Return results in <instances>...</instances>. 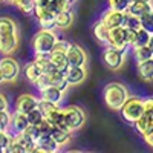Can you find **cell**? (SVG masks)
I'll return each mask as SVG.
<instances>
[{
	"instance_id": "cell-20",
	"label": "cell",
	"mask_w": 153,
	"mask_h": 153,
	"mask_svg": "<svg viewBox=\"0 0 153 153\" xmlns=\"http://www.w3.org/2000/svg\"><path fill=\"white\" fill-rule=\"evenodd\" d=\"M138 75L144 81H153V57L138 63Z\"/></svg>"
},
{
	"instance_id": "cell-37",
	"label": "cell",
	"mask_w": 153,
	"mask_h": 153,
	"mask_svg": "<svg viewBox=\"0 0 153 153\" xmlns=\"http://www.w3.org/2000/svg\"><path fill=\"white\" fill-rule=\"evenodd\" d=\"M51 9H52L55 14L57 12H61V11H66V9H71V3L68 0H51Z\"/></svg>"
},
{
	"instance_id": "cell-22",
	"label": "cell",
	"mask_w": 153,
	"mask_h": 153,
	"mask_svg": "<svg viewBox=\"0 0 153 153\" xmlns=\"http://www.w3.org/2000/svg\"><path fill=\"white\" fill-rule=\"evenodd\" d=\"M133 124H135L139 135H146L149 130L153 129V117H150V115H147V113H143Z\"/></svg>"
},
{
	"instance_id": "cell-19",
	"label": "cell",
	"mask_w": 153,
	"mask_h": 153,
	"mask_svg": "<svg viewBox=\"0 0 153 153\" xmlns=\"http://www.w3.org/2000/svg\"><path fill=\"white\" fill-rule=\"evenodd\" d=\"M153 11V3H147V2H138V0H133V2H130L129 8H127V12H130V14L136 16L141 19L144 14H147V12Z\"/></svg>"
},
{
	"instance_id": "cell-47",
	"label": "cell",
	"mask_w": 153,
	"mask_h": 153,
	"mask_svg": "<svg viewBox=\"0 0 153 153\" xmlns=\"http://www.w3.org/2000/svg\"><path fill=\"white\" fill-rule=\"evenodd\" d=\"M8 107H9L8 98L3 94H0V110H8Z\"/></svg>"
},
{
	"instance_id": "cell-10",
	"label": "cell",
	"mask_w": 153,
	"mask_h": 153,
	"mask_svg": "<svg viewBox=\"0 0 153 153\" xmlns=\"http://www.w3.org/2000/svg\"><path fill=\"white\" fill-rule=\"evenodd\" d=\"M60 150V146L54 141L51 135H40L35 139V150L38 153H55Z\"/></svg>"
},
{
	"instance_id": "cell-53",
	"label": "cell",
	"mask_w": 153,
	"mask_h": 153,
	"mask_svg": "<svg viewBox=\"0 0 153 153\" xmlns=\"http://www.w3.org/2000/svg\"><path fill=\"white\" fill-rule=\"evenodd\" d=\"M130 2H133V0H130Z\"/></svg>"
},
{
	"instance_id": "cell-26",
	"label": "cell",
	"mask_w": 153,
	"mask_h": 153,
	"mask_svg": "<svg viewBox=\"0 0 153 153\" xmlns=\"http://www.w3.org/2000/svg\"><path fill=\"white\" fill-rule=\"evenodd\" d=\"M123 28H129V29H135L138 31L139 28H141V20H139V17L130 14V12H124V17H123V23H121Z\"/></svg>"
},
{
	"instance_id": "cell-29",
	"label": "cell",
	"mask_w": 153,
	"mask_h": 153,
	"mask_svg": "<svg viewBox=\"0 0 153 153\" xmlns=\"http://www.w3.org/2000/svg\"><path fill=\"white\" fill-rule=\"evenodd\" d=\"M40 75H42V69L38 68L34 61H31L29 65H28L26 68H25V76H26V80H28V81H31L32 84L35 83V80H37Z\"/></svg>"
},
{
	"instance_id": "cell-55",
	"label": "cell",
	"mask_w": 153,
	"mask_h": 153,
	"mask_svg": "<svg viewBox=\"0 0 153 153\" xmlns=\"http://www.w3.org/2000/svg\"><path fill=\"white\" fill-rule=\"evenodd\" d=\"M35 2H37V0H35Z\"/></svg>"
},
{
	"instance_id": "cell-21",
	"label": "cell",
	"mask_w": 153,
	"mask_h": 153,
	"mask_svg": "<svg viewBox=\"0 0 153 153\" xmlns=\"http://www.w3.org/2000/svg\"><path fill=\"white\" fill-rule=\"evenodd\" d=\"M74 22V14L71 9L66 11H61L55 14V28L58 29H68Z\"/></svg>"
},
{
	"instance_id": "cell-5",
	"label": "cell",
	"mask_w": 153,
	"mask_h": 153,
	"mask_svg": "<svg viewBox=\"0 0 153 153\" xmlns=\"http://www.w3.org/2000/svg\"><path fill=\"white\" fill-rule=\"evenodd\" d=\"M63 117H65V126L66 129L74 132V130H78L83 127L84 124V112L81 107L78 106H68L63 109Z\"/></svg>"
},
{
	"instance_id": "cell-49",
	"label": "cell",
	"mask_w": 153,
	"mask_h": 153,
	"mask_svg": "<svg viewBox=\"0 0 153 153\" xmlns=\"http://www.w3.org/2000/svg\"><path fill=\"white\" fill-rule=\"evenodd\" d=\"M5 83V78H3V74H2V69H0V84Z\"/></svg>"
},
{
	"instance_id": "cell-40",
	"label": "cell",
	"mask_w": 153,
	"mask_h": 153,
	"mask_svg": "<svg viewBox=\"0 0 153 153\" xmlns=\"http://www.w3.org/2000/svg\"><path fill=\"white\" fill-rule=\"evenodd\" d=\"M11 123V113L8 110H0V130H8Z\"/></svg>"
},
{
	"instance_id": "cell-12",
	"label": "cell",
	"mask_w": 153,
	"mask_h": 153,
	"mask_svg": "<svg viewBox=\"0 0 153 153\" xmlns=\"http://www.w3.org/2000/svg\"><path fill=\"white\" fill-rule=\"evenodd\" d=\"M28 126H29V123H28L26 115L16 110L14 115H11V123H9L8 129L11 130V135H19V133H23L26 130Z\"/></svg>"
},
{
	"instance_id": "cell-11",
	"label": "cell",
	"mask_w": 153,
	"mask_h": 153,
	"mask_svg": "<svg viewBox=\"0 0 153 153\" xmlns=\"http://www.w3.org/2000/svg\"><path fill=\"white\" fill-rule=\"evenodd\" d=\"M66 58L69 66H86V54L84 51L78 46V45H71L68 52H66Z\"/></svg>"
},
{
	"instance_id": "cell-38",
	"label": "cell",
	"mask_w": 153,
	"mask_h": 153,
	"mask_svg": "<svg viewBox=\"0 0 153 153\" xmlns=\"http://www.w3.org/2000/svg\"><path fill=\"white\" fill-rule=\"evenodd\" d=\"M26 118H28V123H29V124H32V126H37L38 123H42V121L45 120V117L42 115V112L38 110L37 107L26 113Z\"/></svg>"
},
{
	"instance_id": "cell-42",
	"label": "cell",
	"mask_w": 153,
	"mask_h": 153,
	"mask_svg": "<svg viewBox=\"0 0 153 153\" xmlns=\"http://www.w3.org/2000/svg\"><path fill=\"white\" fill-rule=\"evenodd\" d=\"M69 46H71V43L68 40H57L55 45H54V48H52V51H57V52H65L66 54ZM52 51H51V52H52Z\"/></svg>"
},
{
	"instance_id": "cell-44",
	"label": "cell",
	"mask_w": 153,
	"mask_h": 153,
	"mask_svg": "<svg viewBox=\"0 0 153 153\" xmlns=\"http://www.w3.org/2000/svg\"><path fill=\"white\" fill-rule=\"evenodd\" d=\"M143 106H144V113L153 117V97L143 100Z\"/></svg>"
},
{
	"instance_id": "cell-34",
	"label": "cell",
	"mask_w": 153,
	"mask_h": 153,
	"mask_svg": "<svg viewBox=\"0 0 153 153\" xmlns=\"http://www.w3.org/2000/svg\"><path fill=\"white\" fill-rule=\"evenodd\" d=\"M139 20H141V28L146 29L149 34H153V11L144 14Z\"/></svg>"
},
{
	"instance_id": "cell-24",
	"label": "cell",
	"mask_w": 153,
	"mask_h": 153,
	"mask_svg": "<svg viewBox=\"0 0 153 153\" xmlns=\"http://www.w3.org/2000/svg\"><path fill=\"white\" fill-rule=\"evenodd\" d=\"M51 84L58 87L63 92H66V89L69 87V83H68L66 76H65V72H60V71L51 74Z\"/></svg>"
},
{
	"instance_id": "cell-17",
	"label": "cell",
	"mask_w": 153,
	"mask_h": 153,
	"mask_svg": "<svg viewBox=\"0 0 153 153\" xmlns=\"http://www.w3.org/2000/svg\"><path fill=\"white\" fill-rule=\"evenodd\" d=\"M63 95H65V92L60 91L58 87H55V86H52V84L40 91V97H42V100L51 101V103H54V104H60V103H61Z\"/></svg>"
},
{
	"instance_id": "cell-15",
	"label": "cell",
	"mask_w": 153,
	"mask_h": 153,
	"mask_svg": "<svg viewBox=\"0 0 153 153\" xmlns=\"http://www.w3.org/2000/svg\"><path fill=\"white\" fill-rule=\"evenodd\" d=\"M123 17H124V12H120V11H115V9H107L103 17H101V22H103L106 26L110 29V28H117V26H121L123 23Z\"/></svg>"
},
{
	"instance_id": "cell-16",
	"label": "cell",
	"mask_w": 153,
	"mask_h": 153,
	"mask_svg": "<svg viewBox=\"0 0 153 153\" xmlns=\"http://www.w3.org/2000/svg\"><path fill=\"white\" fill-rule=\"evenodd\" d=\"M51 136L54 138V141L60 146L65 147L71 143V130L65 129V127H58V126H52L51 127Z\"/></svg>"
},
{
	"instance_id": "cell-1",
	"label": "cell",
	"mask_w": 153,
	"mask_h": 153,
	"mask_svg": "<svg viewBox=\"0 0 153 153\" xmlns=\"http://www.w3.org/2000/svg\"><path fill=\"white\" fill-rule=\"evenodd\" d=\"M19 48L17 23L9 17H0V52L9 55Z\"/></svg>"
},
{
	"instance_id": "cell-9",
	"label": "cell",
	"mask_w": 153,
	"mask_h": 153,
	"mask_svg": "<svg viewBox=\"0 0 153 153\" xmlns=\"http://www.w3.org/2000/svg\"><path fill=\"white\" fill-rule=\"evenodd\" d=\"M126 29L123 26H117V28H110L109 29V38H107V46H112L115 49L121 51L126 54V51L130 46L126 42Z\"/></svg>"
},
{
	"instance_id": "cell-4",
	"label": "cell",
	"mask_w": 153,
	"mask_h": 153,
	"mask_svg": "<svg viewBox=\"0 0 153 153\" xmlns=\"http://www.w3.org/2000/svg\"><path fill=\"white\" fill-rule=\"evenodd\" d=\"M121 115L123 118L133 124L141 115L144 113V106H143V100L138 97H127V100L124 101V104L121 106Z\"/></svg>"
},
{
	"instance_id": "cell-13",
	"label": "cell",
	"mask_w": 153,
	"mask_h": 153,
	"mask_svg": "<svg viewBox=\"0 0 153 153\" xmlns=\"http://www.w3.org/2000/svg\"><path fill=\"white\" fill-rule=\"evenodd\" d=\"M37 104H38V98L35 95H32V94H23L16 101V110L26 115L28 112L35 109Z\"/></svg>"
},
{
	"instance_id": "cell-28",
	"label": "cell",
	"mask_w": 153,
	"mask_h": 153,
	"mask_svg": "<svg viewBox=\"0 0 153 153\" xmlns=\"http://www.w3.org/2000/svg\"><path fill=\"white\" fill-rule=\"evenodd\" d=\"M16 139L22 144V147L25 149V152L26 153H34L35 150V141L32 138H29L28 135H25V133H19V135H14Z\"/></svg>"
},
{
	"instance_id": "cell-51",
	"label": "cell",
	"mask_w": 153,
	"mask_h": 153,
	"mask_svg": "<svg viewBox=\"0 0 153 153\" xmlns=\"http://www.w3.org/2000/svg\"><path fill=\"white\" fill-rule=\"evenodd\" d=\"M5 2H8V3H14L16 0H5Z\"/></svg>"
},
{
	"instance_id": "cell-50",
	"label": "cell",
	"mask_w": 153,
	"mask_h": 153,
	"mask_svg": "<svg viewBox=\"0 0 153 153\" xmlns=\"http://www.w3.org/2000/svg\"><path fill=\"white\" fill-rule=\"evenodd\" d=\"M138 2H147V3H153V0H138Z\"/></svg>"
},
{
	"instance_id": "cell-14",
	"label": "cell",
	"mask_w": 153,
	"mask_h": 153,
	"mask_svg": "<svg viewBox=\"0 0 153 153\" xmlns=\"http://www.w3.org/2000/svg\"><path fill=\"white\" fill-rule=\"evenodd\" d=\"M65 76H66L69 86L81 84L86 80V69L83 66H69L65 71Z\"/></svg>"
},
{
	"instance_id": "cell-48",
	"label": "cell",
	"mask_w": 153,
	"mask_h": 153,
	"mask_svg": "<svg viewBox=\"0 0 153 153\" xmlns=\"http://www.w3.org/2000/svg\"><path fill=\"white\" fill-rule=\"evenodd\" d=\"M149 48H150V51H152V54H153V34L150 35V40H149V45H147Z\"/></svg>"
},
{
	"instance_id": "cell-36",
	"label": "cell",
	"mask_w": 153,
	"mask_h": 153,
	"mask_svg": "<svg viewBox=\"0 0 153 153\" xmlns=\"http://www.w3.org/2000/svg\"><path fill=\"white\" fill-rule=\"evenodd\" d=\"M5 153H26V152H25V149L22 147V144L16 139V136L12 135L9 144H8L6 149H5Z\"/></svg>"
},
{
	"instance_id": "cell-30",
	"label": "cell",
	"mask_w": 153,
	"mask_h": 153,
	"mask_svg": "<svg viewBox=\"0 0 153 153\" xmlns=\"http://www.w3.org/2000/svg\"><path fill=\"white\" fill-rule=\"evenodd\" d=\"M150 35H152V34H149L146 29L139 28V29L136 31V38H135V42H133L132 48H141V46H147V45H149V40H150Z\"/></svg>"
},
{
	"instance_id": "cell-8",
	"label": "cell",
	"mask_w": 153,
	"mask_h": 153,
	"mask_svg": "<svg viewBox=\"0 0 153 153\" xmlns=\"http://www.w3.org/2000/svg\"><path fill=\"white\" fill-rule=\"evenodd\" d=\"M32 14L35 16V19L38 20V25H40L42 28H46V29H54L55 28V12L51 9V6L42 8V6L35 5Z\"/></svg>"
},
{
	"instance_id": "cell-2",
	"label": "cell",
	"mask_w": 153,
	"mask_h": 153,
	"mask_svg": "<svg viewBox=\"0 0 153 153\" xmlns=\"http://www.w3.org/2000/svg\"><path fill=\"white\" fill-rule=\"evenodd\" d=\"M103 97L109 109L120 110L121 106L124 104V101L127 100V97H129V92L121 83H109L103 91Z\"/></svg>"
},
{
	"instance_id": "cell-35",
	"label": "cell",
	"mask_w": 153,
	"mask_h": 153,
	"mask_svg": "<svg viewBox=\"0 0 153 153\" xmlns=\"http://www.w3.org/2000/svg\"><path fill=\"white\" fill-rule=\"evenodd\" d=\"M107 2H109L110 9L120 11V12H126L130 5V0H107Z\"/></svg>"
},
{
	"instance_id": "cell-41",
	"label": "cell",
	"mask_w": 153,
	"mask_h": 153,
	"mask_svg": "<svg viewBox=\"0 0 153 153\" xmlns=\"http://www.w3.org/2000/svg\"><path fill=\"white\" fill-rule=\"evenodd\" d=\"M11 138H12V135L8 133V130H0V149H2L3 153H5L6 146H8L9 141H11Z\"/></svg>"
},
{
	"instance_id": "cell-6",
	"label": "cell",
	"mask_w": 153,
	"mask_h": 153,
	"mask_svg": "<svg viewBox=\"0 0 153 153\" xmlns=\"http://www.w3.org/2000/svg\"><path fill=\"white\" fill-rule=\"evenodd\" d=\"M0 69H2L5 81H8V83L16 81L19 74H20V65H19V61L16 58L9 57V55H6V57H3L2 60H0Z\"/></svg>"
},
{
	"instance_id": "cell-46",
	"label": "cell",
	"mask_w": 153,
	"mask_h": 153,
	"mask_svg": "<svg viewBox=\"0 0 153 153\" xmlns=\"http://www.w3.org/2000/svg\"><path fill=\"white\" fill-rule=\"evenodd\" d=\"M143 138H144V141H146V144L149 147H153V129L149 130L146 135H143Z\"/></svg>"
},
{
	"instance_id": "cell-3",
	"label": "cell",
	"mask_w": 153,
	"mask_h": 153,
	"mask_svg": "<svg viewBox=\"0 0 153 153\" xmlns=\"http://www.w3.org/2000/svg\"><path fill=\"white\" fill-rule=\"evenodd\" d=\"M57 40H58V37H57L54 29L42 28L34 35L32 49H34L35 54H51V51H52Z\"/></svg>"
},
{
	"instance_id": "cell-52",
	"label": "cell",
	"mask_w": 153,
	"mask_h": 153,
	"mask_svg": "<svg viewBox=\"0 0 153 153\" xmlns=\"http://www.w3.org/2000/svg\"><path fill=\"white\" fill-rule=\"evenodd\" d=\"M68 2H69V3H71V5H72V3H74V2H75V0H68Z\"/></svg>"
},
{
	"instance_id": "cell-25",
	"label": "cell",
	"mask_w": 153,
	"mask_h": 153,
	"mask_svg": "<svg viewBox=\"0 0 153 153\" xmlns=\"http://www.w3.org/2000/svg\"><path fill=\"white\" fill-rule=\"evenodd\" d=\"M94 35L97 37V40L100 43H106L107 45V38H109V28L103 22H97L95 26H94Z\"/></svg>"
},
{
	"instance_id": "cell-43",
	"label": "cell",
	"mask_w": 153,
	"mask_h": 153,
	"mask_svg": "<svg viewBox=\"0 0 153 153\" xmlns=\"http://www.w3.org/2000/svg\"><path fill=\"white\" fill-rule=\"evenodd\" d=\"M51 127L52 126H51L46 120H43L42 123L37 124V129H38V132H40V135H49L51 133Z\"/></svg>"
},
{
	"instance_id": "cell-33",
	"label": "cell",
	"mask_w": 153,
	"mask_h": 153,
	"mask_svg": "<svg viewBox=\"0 0 153 153\" xmlns=\"http://www.w3.org/2000/svg\"><path fill=\"white\" fill-rule=\"evenodd\" d=\"M16 8H19L23 14H32L34 6H35V0H16L14 2Z\"/></svg>"
},
{
	"instance_id": "cell-54",
	"label": "cell",
	"mask_w": 153,
	"mask_h": 153,
	"mask_svg": "<svg viewBox=\"0 0 153 153\" xmlns=\"http://www.w3.org/2000/svg\"><path fill=\"white\" fill-rule=\"evenodd\" d=\"M0 2H2V0H0Z\"/></svg>"
},
{
	"instance_id": "cell-23",
	"label": "cell",
	"mask_w": 153,
	"mask_h": 153,
	"mask_svg": "<svg viewBox=\"0 0 153 153\" xmlns=\"http://www.w3.org/2000/svg\"><path fill=\"white\" fill-rule=\"evenodd\" d=\"M49 55H51V63L57 68V71L65 72L69 68V63H68V58H66L65 52H57V51H52Z\"/></svg>"
},
{
	"instance_id": "cell-18",
	"label": "cell",
	"mask_w": 153,
	"mask_h": 153,
	"mask_svg": "<svg viewBox=\"0 0 153 153\" xmlns=\"http://www.w3.org/2000/svg\"><path fill=\"white\" fill-rule=\"evenodd\" d=\"M34 63L42 69V74H54L57 72V68L51 63V55L49 54H35Z\"/></svg>"
},
{
	"instance_id": "cell-7",
	"label": "cell",
	"mask_w": 153,
	"mask_h": 153,
	"mask_svg": "<svg viewBox=\"0 0 153 153\" xmlns=\"http://www.w3.org/2000/svg\"><path fill=\"white\" fill-rule=\"evenodd\" d=\"M103 61L110 71H118L124 65V52L112 46H107L103 52Z\"/></svg>"
},
{
	"instance_id": "cell-32",
	"label": "cell",
	"mask_w": 153,
	"mask_h": 153,
	"mask_svg": "<svg viewBox=\"0 0 153 153\" xmlns=\"http://www.w3.org/2000/svg\"><path fill=\"white\" fill-rule=\"evenodd\" d=\"M58 107V104H54V103H51V101H46V100H38V104H37V109L42 112V115L46 118L48 115H51L55 109Z\"/></svg>"
},
{
	"instance_id": "cell-27",
	"label": "cell",
	"mask_w": 153,
	"mask_h": 153,
	"mask_svg": "<svg viewBox=\"0 0 153 153\" xmlns=\"http://www.w3.org/2000/svg\"><path fill=\"white\" fill-rule=\"evenodd\" d=\"M45 120L51 126H58V127H65V129H66V126H65V117H63V109H60V107H57L51 115H48Z\"/></svg>"
},
{
	"instance_id": "cell-45",
	"label": "cell",
	"mask_w": 153,
	"mask_h": 153,
	"mask_svg": "<svg viewBox=\"0 0 153 153\" xmlns=\"http://www.w3.org/2000/svg\"><path fill=\"white\" fill-rule=\"evenodd\" d=\"M124 29H126V34H124L126 35V42H127V45L132 48L135 38H136V31L135 29H129V28H124Z\"/></svg>"
},
{
	"instance_id": "cell-39",
	"label": "cell",
	"mask_w": 153,
	"mask_h": 153,
	"mask_svg": "<svg viewBox=\"0 0 153 153\" xmlns=\"http://www.w3.org/2000/svg\"><path fill=\"white\" fill-rule=\"evenodd\" d=\"M34 86L38 89V91H42V89H45V87L51 86V75H49V74H42V75L35 80Z\"/></svg>"
},
{
	"instance_id": "cell-31",
	"label": "cell",
	"mask_w": 153,
	"mask_h": 153,
	"mask_svg": "<svg viewBox=\"0 0 153 153\" xmlns=\"http://www.w3.org/2000/svg\"><path fill=\"white\" fill-rule=\"evenodd\" d=\"M133 49V55H135V60L139 63V61H144V60H149L153 57L152 51L149 46H141V48H132Z\"/></svg>"
}]
</instances>
